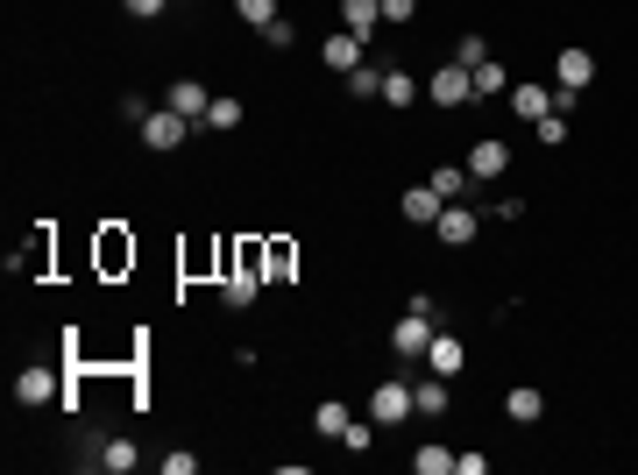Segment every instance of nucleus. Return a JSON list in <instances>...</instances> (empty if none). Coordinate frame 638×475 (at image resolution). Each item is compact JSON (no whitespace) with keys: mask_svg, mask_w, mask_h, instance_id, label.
I'll list each match as a JSON object with an SVG mask.
<instances>
[{"mask_svg":"<svg viewBox=\"0 0 638 475\" xmlns=\"http://www.w3.org/2000/svg\"><path fill=\"white\" fill-rule=\"evenodd\" d=\"M412 412H419V398H412L405 376H383V383L369 390V419H376V426H405Z\"/></svg>","mask_w":638,"mask_h":475,"instance_id":"nucleus-1","label":"nucleus"},{"mask_svg":"<svg viewBox=\"0 0 638 475\" xmlns=\"http://www.w3.org/2000/svg\"><path fill=\"white\" fill-rule=\"evenodd\" d=\"M426 100H433V107H468V100H475V71H468V64H440V71L426 78Z\"/></svg>","mask_w":638,"mask_h":475,"instance_id":"nucleus-2","label":"nucleus"},{"mask_svg":"<svg viewBox=\"0 0 638 475\" xmlns=\"http://www.w3.org/2000/svg\"><path fill=\"white\" fill-rule=\"evenodd\" d=\"M390 348L405 355V362H412V355H426V348H433V312H405V320L390 327Z\"/></svg>","mask_w":638,"mask_h":475,"instance_id":"nucleus-3","label":"nucleus"},{"mask_svg":"<svg viewBox=\"0 0 638 475\" xmlns=\"http://www.w3.org/2000/svg\"><path fill=\"white\" fill-rule=\"evenodd\" d=\"M185 128H192V114L164 107V114H149V121H142V142H149L156 156H164V149H178V142H185Z\"/></svg>","mask_w":638,"mask_h":475,"instance_id":"nucleus-4","label":"nucleus"},{"mask_svg":"<svg viewBox=\"0 0 638 475\" xmlns=\"http://www.w3.org/2000/svg\"><path fill=\"white\" fill-rule=\"evenodd\" d=\"M433 234H440L447 249H468V242H475V213H468L461 199H447V206H440V220H433Z\"/></svg>","mask_w":638,"mask_h":475,"instance_id":"nucleus-5","label":"nucleus"},{"mask_svg":"<svg viewBox=\"0 0 638 475\" xmlns=\"http://www.w3.org/2000/svg\"><path fill=\"white\" fill-rule=\"evenodd\" d=\"M511 171V142H475L468 149V178H504Z\"/></svg>","mask_w":638,"mask_h":475,"instance_id":"nucleus-6","label":"nucleus"},{"mask_svg":"<svg viewBox=\"0 0 638 475\" xmlns=\"http://www.w3.org/2000/svg\"><path fill=\"white\" fill-rule=\"evenodd\" d=\"M319 57H327V64H334V71L348 78V71H355V64L369 57V43H362L355 29H341V36H327V50H319Z\"/></svg>","mask_w":638,"mask_h":475,"instance_id":"nucleus-7","label":"nucleus"},{"mask_svg":"<svg viewBox=\"0 0 638 475\" xmlns=\"http://www.w3.org/2000/svg\"><path fill=\"white\" fill-rule=\"evenodd\" d=\"M504 100H511V114H525V121H539V114H553V93H546V86H532V78H518V86H511Z\"/></svg>","mask_w":638,"mask_h":475,"instance_id":"nucleus-8","label":"nucleus"},{"mask_svg":"<svg viewBox=\"0 0 638 475\" xmlns=\"http://www.w3.org/2000/svg\"><path fill=\"white\" fill-rule=\"evenodd\" d=\"M440 206H447V199H440L433 185H405V199H397V213L419 220V227H426V220H440Z\"/></svg>","mask_w":638,"mask_h":475,"instance_id":"nucleus-9","label":"nucleus"},{"mask_svg":"<svg viewBox=\"0 0 638 475\" xmlns=\"http://www.w3.org/2000/svg\"><path fill=\"white\" fill-rule=\"evenodd\" d=\"M553 78H561V86H575V93H582L589 78H596V57H589V50H561V57H553Z\"/></svg>","mask_w":638,"mask_h":475,"instance_id":"nucleus-10","label":"nucleus"},{"mask_svg":"<svg viewBox=\"0 0 638 475\" xmlns=\"http://www.w3.org/2000/svg\"><path fill=\"white\" fill-rule=\"evenodd\" d=\"M426 362H433V376H461V369H468V348H461L454 334H433V348H426Z\"/></svg>","mask_w":638,"mask_h":475,"instance_id":"nucleus-11","label":"nucleus"},{"mask_svg":"<svg viewBox=\"0 0 638 475\" xmlns=\"http://www.w3.org/2000/svg\"><path fill=\"white\" fill-rule=\"evenodd\" d=\"M128 263H135V242H128L121 227H107V234H100V270H107V277H121Z\"/></svg>","mask_w":638,"mask_h":475,"instance_id":"nucleus-12","label":"nucleus"},{"mask_svg":"<svg viewBox=\"0 0 638 475\" xmlns=\"http://www.w3.org/2000/svg\"><path fill=\"white\" fill-rule=\"evenodd\" d=\"M256 291H263V277H256V270H227V277H220V298H227L234 312L256 305Z\"/></svg>","mask_w":638,"mask_h":475,"instance_id":"nucleus-13","label":"nucleus"},{"mask_svg":"<svg viewBox=\"0 0 638 475\" xmlns=\"http://www.w3.org/2000/svg\"><path fill=\"white\" fill-rule=\"evenodd\" d=\"M50 398H57V376H50V369H22L15 405H50Z\"/></svg>","mask_w":638,"mask_h":475,"instance_id":"nucleus-14","label":"nucleus"},{"mask_svg":"<svg viewBox=\"0 0 638 475\" xmlns=\"http://www.w3.org/2000/svg\"><path fill=\"white\" fill-rule=\"evenodd\" d=\"M341 22H348V29L369 43V29L383 22V0H341Z\"/></svg>","mask_w":638,"mask_h":475,"instance_id":"nucleus-15","label":"nucleus"},{"mask_svg":"<svg viewBox=\"0 0 638 475\" xmlns=\"http://www.w3.org/2000/svg\"><path fill=\"white\" fill-rule=\"evenodd\" d=\"M504 412H511V426H532V419L546 412V398H539V390H532V383H518V390H511V398H504Z\"/></svg>","mask_w":638,"mask_h":475,"instance_id":"nucleus-16","label":"nucleus"},{"mask_svg":"<svg viewBox=\"0 0 638 475\" xmlns=\"http://www.w3.org/2000/svg\"><path fill=\"white\" fill-rule=\"evenodd\" d=\"M171 107H178V114H192V121H199V114H206V107H213V93H206V86H199V78H178V86H171Z\"/></svg>","mask_w":638,"mask_h":475,"instance_id":"nucleus-17","label":"nucleus"},{"mask_svg":"<svg viewBox=\"0 0 638 475\" xmlns=\"http://www.w3.org/2000/svg\"><path fill=\"white\" fill-rule=\"evenodd\" d=\"M412 398H419V412H426V419H440V412L454 405V398H447V376H426V383L412 390Z\"/></svg>","mask_w":638,"mask_h":475,"instance_id":"nucleus-18","label":"nucleus"},{"mask_svg":"<svg viewBox=\"0 0 638 475\" xmlns=\"http://www.w3.org/2000/svg\"><path fill=\"white\" fill-rule=\"evenodd\" d=\"M312 433H319V440H341V433H348V405H334V398H327V405L312 412Z\"/></svg>","mask_w":638,"mask_h":475,"instance_id":"nucleus-19","label":"nucleus"},{"mask_svg":"<svg viewBox=\"0 0 638 475\" xmlns=\"http://www.w3.org/2000/svg\"><path fill=\"white\" fill-rule=\"evenodd\" d=\"M497 93H511V78H504V64L490 57V64H475V100H497Z\"/></svg>","mask_w":638,"mask_h":475,"instance_id":"nucleus-20","label":"nucleus"},{"mask_svg":"<svg viewBox=\"0 0 638 475\" xmlns=\"http://www.w3.org/2000/svg\"><path fill=\"white\" fill-rule=\"evenodd\" d=\"M426 185H433L440 199H461V192H468V164H440V171H433Z\"/></svg>","mask_w":638,"mask_h":475,"instance_id":"nucleus-21","label":"nucleus"},{"mask_svg":"<svg viewBox=\"0 0 638 475\" xmlns=\"http://www.w3.org/2000/svg\"><path fill=\"white\" fill-rule=\"evenodd\" d=\"M412 468H419V475H454V447H440V440H433V447H419V454H412Z\"/></svg>","mask_w":638,"mask_h":475,"instance_id":"nucleus-22","label":"nucleus"},{"mask_svg":"<svg viewBox=\"0 0 638 475\" xmlns=\"http://www.w3.org/2000/svg\"><path fill=\"white\" fill-rule=\"evenodd\" d=\"M348 93H355V100H383V71H376V64H355V71H348Z\"/></svg>","mask_w":638,"mask_h":475,"instance_id":"nucleus-23","label":"nucleus"},{"mask_svg":"<svg viewBox=\"0 0 638 475\" xmlns=\"http://www.w3.org/2000/svg\"><path fill=\"white\" fill-rule=\"evenodd\" d=\"M206 128H242V100H227V93H213V107L199 114Z\"/></svg>","mask_w":638,"mask_h":475,"instance_id":"nucleus-24","label":"nucleus"},{"mask_svg":"<svg viewBox=\"0 0 638 475\" xmlns=\"http://www.w3.org/2000/svg\"><path fill=\"white\" fill-rule=\"evenodd\" d=\"M383 100H390V107H412V100H419V86H412L405 71H383Z\"/></svg>","mask_w":638,"mask_h":475,"instance_id":"nucleus-25","label":"nucleus"},{"mask_svg":"<svg viewBox=\"0 0 638 475\" xmlns=\"http://www.w3.org/2000/svg\"><path fill=\"white\" fill-rule=\"evenodd\" d=\"M15 270H29V277H36V270H50V227H43L36 242H29V249L15 256Z\"/></svg>","mask_w":638,"mask_h":475,"instance_id":"nucleus-26","label":"nucleus"},{"mask_svg":"<svg viewBox=\"0 0 638 475\" xmlns=\"http://www.w3.org/2000/svg\"><path fill=\"white\" fill-rule=\"evenodd\" d=\"M234 15H242L249 29H270L277 22V0H234Z\"/></svg>","mask_w":638,"mask_h":475,"instance_id":"nucleus-27","label":"nucleus"},{"mask_svg":"<svg viewBox=\"0 0 638 475\" xmlns=\"http://www.w3.org/2000/svg\"><path fill=\"white\" fill-rule=\"evenodd\" d=\"M532 135H539L546 149H561V142H568V114H539V121H532Z\"/></svg>","mask_w":638,"mask_h":475,"instance_id":"nucleus-28","label":"nucleus"},{"mask_svg":"<svg viewBox=\"0 0 638 475\" xmlns=\"http://www.w3.org/2000/svg\"><path fill=\"white\" fill-rule=\"evenodd\" d=\"M100 468L128 475V468H135V447H128V440H107V447H100Z\"/></svg>","mask_w":638,"mask_h":475,"instance_id":"nucleus-29","label":"nucleus"},{"mask_svg":"<svg viewBox=\"0 0 638 475\" xmlns=\"http://www.w3.org/2000/svg\"><path fill=\"white\" fill-rule=\"evenodd\" d=\"M454 64H468V71H475V64H490V43H483V36H461V50H454Z\"/></svg>","mask_w":638,"mask_h":475,"instance_id":"nucleus-30","label":"nucleus"},{"mask_svg":"<svg viewBox=\"0 0 638 475\" xmlns=\"http://www.w3.org/2000/svg\"><path fill=\"white\" fill-rule=\"evenodd\" d=\"M263 263H270V277H291V263H298V256H291V242H270V249H263Z\"/></svg>","mask_w":638,"mask_h":475,"instance_id":"nucleus-31","label":"nucleus"},{"mask_svg":"<svg viewBox=\"0 0 638 475\" xmlns=\"http://www.w3.org/2000/svg\"><path fill=\"white\" fill-rule=\"evenodd\" d=\"M369 440H376V419H369V426H362V419H348V433H341V447H348V454H362Z\"/></svg>","mask_w":638,"mask_h":475,"instance_id":"nucleus-32","label":"nucleus"},{"mask_svg":"<svg viewBox=\"0 0 638 475\" xmlns=\"http://www.w3.org/2000/svg\"><path fill=\"white\" fill-rule=\"evenodd\" d=\"M412 8L419 0H383V22H412Z\"/></svg>","mask_w":638,"mask_h":475,"instance_id":"nucleus-33","label":"nucleus"},{"mask_svg":"<svg viewBox=\"0 0 638 475\" xmlns=\"http://www.w3.org/2000/svg\"><path fill=\"white\" fill-rule=\"evenodd\" d=\"M164 8H171V0H128V15H142V22H149V15H164Z\"/></svg>","mask_w":638,"mask_h":475,"instance_id":"nucleus-34","label":"nucleus"}]
</instances>
